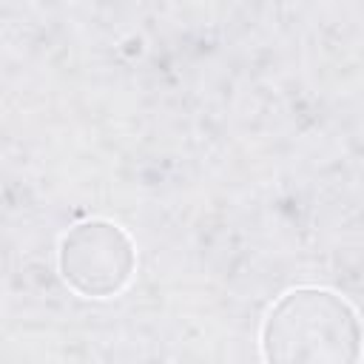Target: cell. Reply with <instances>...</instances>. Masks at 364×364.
Instances as JSON below:
<instances>
[{
    "label": "cell",
    "instance_id": "6da1fadb",
    "mask_svg": "<svg viewBox=\"0 0 364 364\" xmlns=\"http://www.w3.org/2000/svg\"><path fill=\"white\" fill-rule=\"evenodd\" d=\"M264 355L270 364H355V316L327 290L287 293L267 318Z\"/></svg>",
    "mask_w": 364,
    "mask_h": 364
}]
</instances>
